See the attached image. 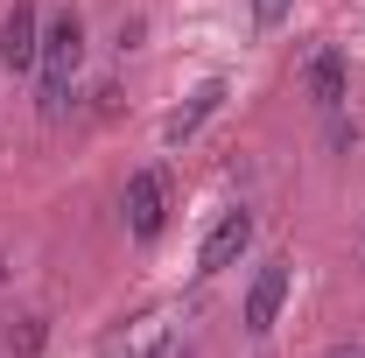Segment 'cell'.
Here are the masks:
<instances>
[{"label": "cell", "instance_id": "cell-1", "mask_svg": "<svg viewBox=\"0 0 365 358\" xmlns=\"http://www.w3.org/2000/svg\"><path fill=\"white\" fill-rule=\"evenodd\" d=\"M78 63H85V21L63 7V14H49V21H43V56H36V71H43V98H36V106H43V120L63 113Z\"/></svg>", "mask_w": 365, "mask_h": 358}, {"label": "cell", "instance_id": "cell-2", "mask_svg": "<svg viewBox=\"0 0 365 358\" xmlns=\"http://www.w3.org/2000/svg\"><path fill=\"white\" fill-rule=\"evenodd\" d=\"M120 211H127V232H134V239H155V232L169 225V169H134Z\"/></svg>", "mask_w": 365, "mask_h": 358}, {"label": "cell", "instance_id": "cell-3", "mask_svg": "<svg viewBox=\"0 0 365 358\" xmlns=\"http://www.w3.org/2000/svg\"><path fill=\"white\" fill-rule=\"evenodd\" d=\"M36 56H43V14L29 0H14L0 21V71H36Z\"/></svg>", "mask_w": 365, "mask_h": 358}, {"label": "cell", "instance_id": "cell-4", "mask_svg": "<svg viewBox=\"0 0 365 358\" xmlns=\"http://www.w3.org/2000/svg\"><path fill=\"white\" fill-rule=\"evenodd\" d=\"M281 302H288V260H267V267L253 274V288H246V330L267 337L274 323H281Z\"/></svg>", "mask_w": 365, "mask_h": 358}, {"label": "cell", "instance_id": "cell-5", "mask_svg": "<svg viewBox=\"0 0 365 358\" xmlns=\"http://www.w3.org/2000/svg\"><path fill=\"white\" fill-rule=\"evenodd\" d=\"M253 246V211H225V218L211 225V239H204V253H197V274H225L239 253Z\"/></svg>", "mask_w": 365, "mask_h": 358}, {"label": "cell", "instance_id": "cell-6", "mask_svg": "<svg viewBox=\"0 0 365 358\" xmlns=\"http://www.w3.org/2000/svg\"><path fill=\"white\" fill-rule=\"evenodd\" d=\"M302 85L317 98V113H344V98H351V78H344V56H337V49H317V56L302 63Z\"/></svg>", "mask_w": 365, "mask_h": 358}, {"label": "cell", "instance_id": "cell-7", "mask_svg": "<svg viewBox=\"0 0 365 358\" xmlns=\"http://www.w3.org/2000/svg\"><path fill=\"white\" fill-rule=\"evenodd\" d=\"M218 106H225V85L211 78V85H204V91H197V98H190V106H182V113H176V120H169V140H176V148H182V140L197 134V127H204V120H211Z\"/></svg>", "mask_w": 365, "mask_h": 358}, {"label": "cell", "instance_id": "cell-8", "mask_svg": "<svg viewBox=\"0 0 365 358\" xmlns=\"http://www.w3.org/2000/svg\"><path fill=\"white\" fill-rule=\"evenodd\" d=\"M43 316H14V323H7V352H21V358H36L43 352Z\"/></svg>", "mask_w": 365, "mask_h": 358}, {"label": "cell", "instance_id": "cell-9", "mask_svg": "<svg viewBox=\"0 0 365 358\" xmlns=\"http://www.w3.org/2000/svg\"><path fill=\"white\" fill-rule=\"evenodd\" d=\"M281 14H288V0H253V21H260V29H274Z\"/></svg>", "mask_w": 365, "mask_h": 358}, {"label": "cell", "instance_id": "cell-10", "mask_svg": "<svg viewBox=\"0 0 365 358\" xmlns=\"http://www.w3.org/2000/svg\"><path fill=\"white\" fill-rule=\"evenodd\" d=\"M148 358H190V344H182V337H162V344H155Z\"/></svg>", "mask_w": 365, "mask_h": 358}, {"label": "cell", "instance_id": "cell-11", "mask_svg": "<svg viewBox=\"0 0 365 358\" xmlns=\"http://www.w3.org/2000/svg\"><path fill=\"white\" fill-rule=\"evenodd\" d=\"M330 358H365V344H337V352H330Z\"/></svg>", "mask_w": 365, "mask_h": 358}]
</instances>
